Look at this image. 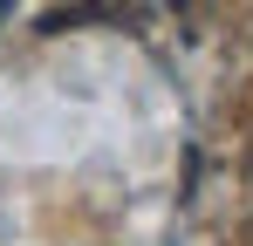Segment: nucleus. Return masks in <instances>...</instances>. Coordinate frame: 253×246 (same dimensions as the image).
<instances>
[{
    "instance_id": "1",
    "label": "nucleus",
    "mask_w": 253,
    "mask_h": 246,
    "mask_svg": "<svg viewBox=\"0 0 253 246\" xmlns=\"http://www.w3.org/2000/svg\"><path fill=\"white\" fill-rule=\"evenodd\" d=\"M247 246H253V226H247Z\"/></svg>"
}]
</instances>
